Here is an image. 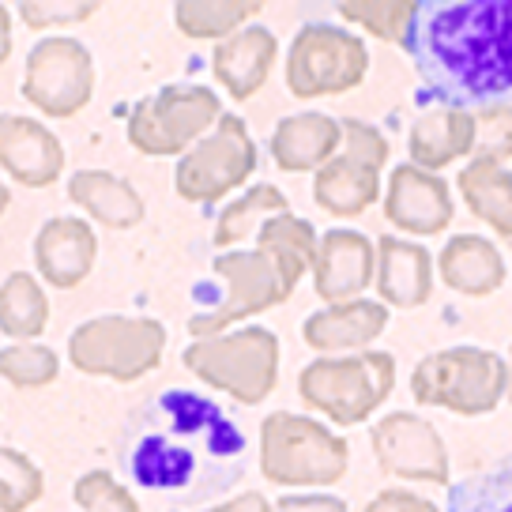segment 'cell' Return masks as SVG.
<instances>
[{
  "label": "cell",
  "mask_w": 512,
  "mask_h": 512,
  "mask_svg": "<svg viewBox=\"0 0 512 512\" xmlns=\"http://www.w3.org/2000/svg\"><path fill=\"white\" fill-rule=\"evenodd\" d=\"M121 456L136 486L200 505L245 475V433L215 400L170 388L128 418Z\"/></svg>",
  "instance_id": "obj_1"
},
{
  "label": "cell",
  "mask_w": 512,
  "mask_h": 512,
  "mask_svg": "<svg viewBox=\"0 0 512 512\" xmlns=\"http://www.w3.org/2000/svg\"><path fill=\"white\" fill-rule=\"evenodd\" d=\"M403 49L445 106L490 110L512 98V0H418Z\"/></svg>",
  "instance_id": "obj_2"
},
{
  "label": "cell",
  "mask_w": 512,
  "mask_h": 512,
  "mask_svg": "<svg viewBox=\"0 0 512 512\" xmlns=\"http://www.w3.org/2000/svg\"><path fill=\"white\" fill-rule=\"evenodd\" d=\"M351 460L347 441L309 415L275 411L260 422V471L275 486H332Z\"/></svg>",
  "instance_id": "obj_3"
},
{
  "label": "cell",
  "mask_w": 512,
  "mask_h": 512,
  "mask_svg": "<svg viewBox=\"0 0 512 512\" xmlns=\"http://www.w3.org/2000/svg\"><path fill=\"white\" fill-rule=\"evenodd\" d=\"M396 384V358L388 351L320 354L298 373V396L336 426L366 422Z\"/></svg>",
  "instance_id": "obj_4"
},
{
  "label": "cell",
  "mask_w": 512,
  "mask_h": 512,
  "mask_svg": "<svg viewBox=\"0 0 512 512\" xmlns=\"http://www.w3.org/2000/svg\"><path fill=\"white\" fill-rule=\"evenodd\" d=\"M185 366L230 400L256 407L272 396L279 381V336L260 324H245L234 332L192 339L185 347Z\"/></svg>",
  "instance_id": "obj_5"
},
{
  "label": "cell",
  "mask_w": 512,
  "mask_h": 512,
  "mask_svg": "<svg viewBox=\"0 0 512 512\" xmlns=\"http://www.w3.org/2000/svg\"><path fill=\"white\" fill-rule=\"evenodd\" d=\"M411 396L452 415H490L509 396V362L471 343L422 358L411 373Z\"/></svg>",
  "instance_id": "obj_6"
},
{
  "label": "cell",
  "mask_w": 512,
  "mask_h": 512,
  "mask_svg": "<svg viewBox=\"0 0 512 512\" xmlns=\"http://www.w3.org/2000/svg\"><path fill=\"white\" fill-rule=\"evenodd\" d=\"M223 121V102L204 83H166L128 113V144L151 159L185 155Z\"/></svg>",
  "instance_id": "obj_7"
},
{
  "label": "cell",
  "mask_w": 512,
  "mask_h": 512,
  "mask_svg": "<svg viewBox=\"0 0 512 512\" xmlns=\"http://www.w3.org/2000/svg\"><path fill=\"white\" fill-rule=\"evenodd\" d=\"M166 328L155 317H106L83 320L68 336V358L80 373L110 377V381H136L162 362Z\"/></svg>",
  "instance_id": "obj_8"
},
{
  "label": "cell",
  "mask_w": 512,
  "mask_h": 512,
  "mask_svg": "<svg viewBox=\"0 0 512 512\" xmlns=\"http://www.w3.org/2000/svg\"><path fill=\"white\" fill-rule=\"evenodd\" d=\"M369 49L347 27L309 19L287 49V87L298 98H320L351 91L366 80Z\"/></svg>",
  "instance_id": "obj_9"
},
{
  "label": "cell",
  "mask_w": 512,
  "mask_h": 512,
  "mask_svg": "<svg viewBox=\"0 0 512 512\" xmlns=\"http://www.w3.org/2000/svg\"><path fill=\"white\" fill-rule=\"evenodd\" d=\"M253 170L256 144L249 136V125L238 113H223V121L181 155L174 170V185L192 204H215L226 192L238 189Z\"/></svg>",
  "instance_id": "obj_10"
},
{
  "label": "cell",
  "mask_w": 512,
  "mask_h": 512,
  "mask_svg": "<svg viewBox=\"0 0 512 512\" xmlns=\"http://www.w3.org/2000/svg\"><path fill=\"white\" fill-rule=\"evenodd\" d=\"M215 275L226 283L223 302L189 317V332L196 339L219 336L230 324L256 317V313L272 309L290 294L279 264L260 249H226V253H219L215 256Z\"/></svg>",
  "instance_id": "obj_11"
},
{
  "label": "cell",
  "mask_w": 512,
  "mask_h": 512,
  "mask_svg": "<svg viewBox=\"0 0 512 512\" xmlns=\"http://www.w3.org/2000/svg\"><path fill=\"white\" fill-rule=\"evenodd\" d=\"M95 95V57L80 38L49 34L34 42L23 68V98L46 117H72Z\"/></svg>",
  "instance_id": "obj_12"
},
{
  "label": "cell",
  "mask_w": 512,
  "mask_h": 512,
  "mask_svg": "<svg viewBox=\"0 0 512 512\" xmlns=\"http://www.w3.org/2000/svg\"><path fill=\"white\" fill-rule=\"evenodd\" d=\"M373 452L388 475L448 486V452L441 433L415 411H392L373 426Z\"/></svg>",
  "instance_id": "obj_13"
},
{
  "label": "cell",
  "mask_w": 512,
  "mask_h": 512,
  "mask_svg": "<svg viewBox=\"0 0 512 512\" xmlns=\"http://www.w3.org/2000/svg\"><path fill=\"white\" fill-rule=\"evenodd\" d=\"M373 279H377V245L362 230L332 226L328 234H320L313 283L324 302H354L362 298V290L373 287Z\"/></svg>",
  "instance_id": "obj_14"
},
{
  "label": "cell",
  "mask_w": 512,
  "mask_h": 512,
  "mask_svg": "<svg viewBox=\"0 0 512 512\" xmlns=\"http://www.w3.org/2000/svg\"><path fill=\"white\" fill-rule=\"evenodd\" d=\"M452 189L441 174L418 170L411 162H403L388 177L384 189V215L388 223L403 230V234H441L452 223Z\"/></svg>",
  "instance_id": "obj_15"
},
{
  "label": "cell",
  "mask_w": 512,
  "mask_h": 512,
  "mask_svg": "<svg viewBox=\"0 0 512 512\" xmlns=\"http://www.w3.org/2000/svg\"><path fill=\"white\" fill-rule=\"evenodd\" d=\"M98 260L95 226L76 215H53L34 238V268L49 287L72 290L91 275Z\"/></svg>",
  "instance_id": "obj_16"
},
{
  "label": "cell",
  "mask_w": 512,
  "mask_h": 512,
  "mask_svg": "<svg viewBox=\"0 0 512 512\" xmlns=\"http://www.w3.org/2000/svg\"><path fill=\"white\" fill-rule=\"evenodd\" d=\"M0 170L19 185L46 189L64 170V147L42 121L23 113H0Z\"/></svg>",
  "instance_id": "obj_17"
},
{
  "label": "cell",
  "mask_w": 512,
  "mask_h": 512,
  "mask_svg": "<svg viewBox=\"0 0 512 512\" xmlns=\"http://www.w3.org/2000/svg\"><path fill=\"white\" fill-rule=\"evenodd\" d=\"M384 328H388L384 302L354 298V302H336L309 313L302 324V336L320 354H354L369 347Z\"/></svg>",
  "instance_id": "obj_18"
},
{
  "label": "cell",
  "mask_w": 512,
  "mask_h": 512,
  "mask_svg": "<svg viewBox=\"0 0 512 512\" xmlns=\"http://www.w3.org/2000/svg\"><path fill=\"white\" fill-rule=\"evenodd\" d=\"M268 151H272L275 166L287 174L320 170L324 162H332L343 151V121L317 110L290 113L275 125Z\"/></svg>",
  "instance_id": "obj_19"
},
{
  "label": "cell",
  "mask_w": 512,
  "mask_h": 512,
  "mask_svg": "<svg viewBox=\"0 0 512 512\" xmlns=\"http://www.w3.org/2000/svg\"><path fill=\"white\" fill-rule=\"evenodd\" d=\"M275 53H279L275 34L260 23H249V27H241L238 34H230L226 42L215 46L211 72L234 98H249L272 76Z\"/></svg>",
  "instance_id": "obj_20"
},
{
  "label": "cell",
  "mask_w": 512,
  "mask_h": 512,
  "mask_svg": "<svg viewBox=\"0 0 512 512\" xmlns=\"http://www.w3.org/2000/svg\"><path fill=\"white\" fill-rule=\"evenodd\" d=\"M475 147V113L456 110V106H426L418 113L407 136V151H411V166L437 174L441 166L452 159H464Z\"/></svg>",
  "instance_id": "obj_21"
},
{
  "label": "cell",
  "mask_w": 512,
  "mask_h": 512,
  "mask_svg": "<svg viewBox=\"0 0 512 512\" xmlns=\"http://www.w3.org/2000/svg\"><path fill=\"white\" fill-rule=\"evenodd\" d=\"M377 290L381 302L411 309L422 305L433 290V256L407 238H392L384 234L377 241Z\"/></svg>",
  "instance_id": "obj_22"
},
{
  "label": "cell",
  "mask_w": 512,
  "mask_h": 512,
  "mask_svg": "<svg viewBox=\"0 0 512 512\" xmlns=\"http://www.w3.org/2000/svg\"><path fill=\"white\" fill-rule=\"evenodd\" d=\"M437 272L445 279V287L482 298L505 283V256L497 253L494 241L479 234H452L445 249L437 253Z\"/></svg>",
  "instance_id": "obj_23"
},
{
  "label": "cell",
  "mask_w": 512,
  "mask_h": 512,
  "mask_svg": "<svg viewBox=\"0 0 512 512\" xmlns=\"http://www.w3.org/2000/svg\"><path fill=\"white\" fill-rule=\"evenodd\" d=\"M68 200L87 211L95 223L113 230H132L144 219V196L110 170H76L68 177Z\"/></svg>",
  "instance_id": "obj_24"
},
{
  "label": "cell",
  "mask_w": 512,
  "mask_h": 512,
  "mask_svg": "<svg viewBox=\"0 0 512 512\" xmlns=\"http://www.w3.org/2000/svg\"><path fill=\"white\" fill-rule=\"evenodd\" d=\"M381 196V170L369 162L339 151L332 162H324L313 177V200L328 215H358Z\"/></svg>",
  "instance_id": "obj_25"
},
{
  "label": "cell",
  "mask_w": 512,
  "mask_h": 512,
  "mask_svg": "<svg viewBox=\"0 0 512 512\" xmlns=\"http://www.w3.org/2000/svg\"><path fill=\"white\" fill-rule=\"evenodd\" d=\"M460 196L505 245H512V170L501 162L471 159L460 170Z\"/></svg>",
  "instance_id": "obj_26"
},
{
  "label": "cell",
  "mask_w": 512,
  "mask_h": 512,
  "mask_svg": "<svg viewBox=\"0 0 512 512\" xmlns=\"http://www.w3.org/2000/svg\"><path fill=\"white\" fill-rule=\"evenodd\" d=\"M317 230L309 219H298V215H272L268 223L256 230V249L260 253H268L279 264V272H283V283L287 290L298 287V279H302L309 268H313V260H317Z\"/></svg>",
  "instance_id": "obj_27"
},
{
  "label": "cell",
  "mask_w": 512,
  "mask_h": 512,
  "mask_svg": "<svg viewBox=\"0 0 512 512\" xmlns=\"http://www.w3.org/2000/svg\"><path fill=\"white\" fill-rule=\"evenodd\" d=\"M49 324L46 290L31 272H12L0 283V332L12 343H34Z\"/></svg>",
  "instance_id": "obj_28"
},
{
  "label": "cell",
  "mask_w": 512,
  "mask_h": 512,
  "mask_svg": "<svg viewBox=\"0 0 512 512\" xmlns=\"http://www.w3.org/2000/svg\"><path fill=\"white\" fill-rule=\"evenodd\" d=\"M287 208V196L275 189L272 181H264V185H253L249 192H241L234 204H226L219 211V223H215V249H230V245H241V241L256 234L260 226L268 223L272 215H283Z\"/></svg>",
  "instance_id": "obj_29"
},
{
  "label": "cell",
  "mask_w": 512,
  "mask_h": 512,
  "mask_svg": "<svg viewBox=\"0 0 512 512\" xmlns=\"http://www.w3.org/2000/svg\"><path fill=\"white\" fill-rule=\"evenodd\" d=\"M448 512H512V452L452 486Z\"/></svg>",
  "instance_id": "obj_30"
},
{
  "label": "cell",
  "mask_w": 512,
  "mask_h": 512,
  "mask_svg": "<svg viewBox=\"0 0 512 512\" xmlns=\"http://www.w3.org/2000/svg\"><path fill=\"white\" fill-rule=\"evenodd\" d=\"M256 4H241V0H177L174 23L181 34L189 38H219L226 42L230 34L245 27V16H253Z\"/></svg>",
  "instance_id": "obj_31"
},
{
  "label": "cell",
  "mask_w": 512,
  "mask_h": 512,
  "mask_svg": "<svg viewBox=\"0 0 512 512\" xmlns=\"http://www.w3.org/2000/svg\"><path fill=\"white\" fill-rule=\"evenodd\" d=\"M415 12L418 0H343L339 4V16L347 23H358L369 34H377L384 42H396V46H403Z\"/></svg>",
  "instance_id": "obj_32"
},
{
  "label": "cell",
  "mask_w": 512,
  "mask_h": 512,
  "mask_svg": "<svg viewBox=\"0 0 512 512\" xmlns=\"http://www.w3.org/2000/svg\"><path fill=\"white\" fill-rule=\"evenodd\" d=\"M61 358L46 343H8L0 347V377L16 388H46L57 381Z\"/></svg>",
  "instance_id": "obj_33"
},
{
  "label": "cell",
  "mask_w": 512,
  "mask_h": 512,
  "mask_svg": "<svg viewBox=\"0 0 512 512\" xmlns=\"http://www.w3.org/2000/svg\"><path fill=\"white\" fill-rule=\"evenodd\" d=\"M46 490L42 467L19 448H0V512H23Z\"/></svg>",
  "instance_id": "obj_34"
},
{
  "label": "cell",
  "mask_w": 512,
  "mask_h": 512,
  "mask_svg": "<svg viewBox=\"0 0 512 512\" xmlns=\"http://www.w3.org/2000/svg\"><path fill=\"white\" fill-rule=\"evenodd\" d=\"M76 512H140V505L113 479V471L95 467L76 479Z\"/></svg>",
  "instance_id": "obj_35"
},
{
  "label": "cell",
  "mask_w": 512,
  "mask_h": 512,
  "mask_svg": "<svg viewBox=\"0 0 512 512\" xmlns=\"http://www.w3.org/2000/svg\"><path fill=\"white\" fill-rule=\"evenodd\" d=\"M471 159L501 162L512 159V106H490V110L475 113V147Z\"/></svg>",
  "instance_id": "obj_36"
},
{
  "label": "cell",
  "mask_w": 512,
  "mask_h": 512,
  "mask_svg": "<svg viewBox=\"0 0 512 512\" xmlns=\"http://www.w3.org/2000/svg\"><path fill=\"white\" fill-rule=\"evenodd\" d=\"M16 12L27 27L46 31V27H64V23H83L87 16H95V4L91 0H23Z\"/></svg>",
  "instance_id": "obj_37"
},
{
  "label": "cell",
  "mask_w": 512,
  "mask_h": 512,
  "mask_svg": "<svg viewBox=\"0 0 512 512\" xmlns=\"http://www.w3.org/2000/svg\"><path fill=\"white\" fill-rule=\"evenodd\" d=\"M343 151L369 162V166H377V170L388 162V140L381 136V128L369 125V121H358V117L343 121Z\"/></svg>",
  "instance_id": "obj_38"
},
{
  "label": "cell",
  "mask_w": 512,
  "mask_h": 512,
  "mask_svg": "<svg viewBox=\"0 0 512 512\" xmlns=\"http://www.w3.org/2000/svg\"><path fill=\"white\" fill-rule=\"evenodd\" d=\"M366 512H441L430 497H418L411 490H381L366 505Z\"/></svg>",
  "instance_id": "obj_39"
},
{
  "label": "cell",
  "mask_w": 512,
  "mask_h": 512,
  "mask_svg": "<svg viewBox=\"0 0 512 512\" xmlns=\"http://www.w3.org/2000/svg\"><path fill=\"white\" fill-rule=\"evenodd\" d=\"M272 512H347V501L336 494H287L272 505Z\"/></svg>",
  "instance_id": "obj_40"
},
{
  "label": "cell",
  "mask_w": 512,
  "mask_h": 512,
  "mask_svg": "<svg viewBox=\"0 0 512 512\" xmlns=\"http://www.w3.org/2000/svg\"><path fill=\"white\" fill-rule=\"evenodd\" d=\"M204 512H272V505H268V497L264 494H241V497H230V501H223V505H211V509Z\"/></svg>",
  "instance_id": "obj_41"
},
{
  "label": "cell",
  "mask_w": 512,
  "mask_h": 512,
  "mask_svg": "<svg viewBox=\"0 0 512 512\" xmlns=\"http://www.w3.org/2000/svg\"><path fill=\"white\" fill-rule=\"evenodd\" d=\"M12 57V8L0 4V64Z\"/></svg>",
  "instance_id": "obj_42"
},
{
  "label": "cell",
  "mask_w": 512,
  "mask_h": 512,
  "mask_svg": "<svg viewBox=\"0 0 512 512\" xmlns=\"http://www.w3.org/2000/svg\"><path fill=\"white\" fill-rule=\"evenodd\" d=\"M8 200H12V192H8V185H4V181H0V215H4V211H8Z\"/></svg>",
  "instance_id": "obj_43"
},
{
  "label": "cell",
  "mask_w": 512,
  "mask_h": 512,
  "mask_svg": "<svg viewBox=\"0 0 512 512\" xmlns=\"http://www.w3.org/2000/svg\"><path fill=\"white\" fill-rule=\"evenodd\" d=\"M509 400H512V351H509Z\"/></svg>",
  "instance_id": "obj_44"
}]
</instances>
